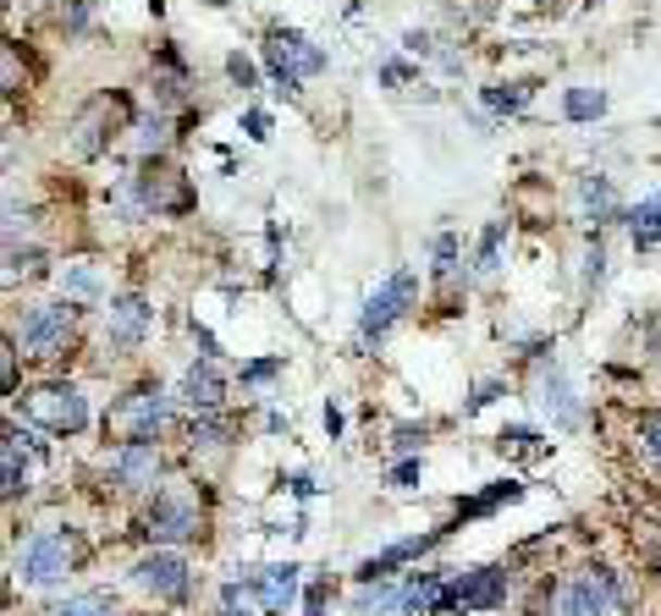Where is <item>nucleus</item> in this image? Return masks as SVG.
Segmentation results:
<instances>
[{"label": "nucleus", "instance_id": "2", "mask_svg": "<svg viewBox=\"0 0 661 616\" xmlns=\"http://www.w3.org/2000/svg\"><path fill=\"white\" fill-rule=\"evenodd\" d=\"M144 540L149 545H194L204 540V528H210V512H204V495L188 485V479H172V485H160L149 501H144Z\"/></svg>", "mask_w": 661, "mask_h": 616}, {"label": "nucleus", "instance_id": "22", "mask_svg": "<svg viewBox=\"0 0 661 616\" xmlns=\"http://www.w3.org/2000/svg\"><path fill=\"white\" fill-rule=\"evenodd\" d=\"M607 105H612V100H607V88H596V83H573V88H562V116L578 122V127L601 122Z\"/></svg>", "mask_w": 661, "mask_h": 616}, {"label": "nucleus", "instance_id": "20", "mask_svg": "<svg viewBox=\"0 0 661 616\" xmlns=\"http://www.w3.org/2000/svg\"><path fill=\"white\" fill-rule=\"evenodd\" d=\"M183 435H188V452H226L237 440V424L226 413H194Z\"/></svg>", "mask_w": 661, "mask_h": 616}, {"label": "nucleus", "instance_id": "37", "mask_svg": "<svg viewBox=\"0 0 661 616\" xmlns=\"http://www.w3.org/2000/svg\"><path fill=\"white\" fill-rule=\"evenodd\" d=\"M425 435H431L425 424H397V429H391V452H397V457H420Z\"/></svg>", "mask_w": 661, "mask_h": 616}, {"label": "nucleus", "instance_id": "9", "mask_svg": "<svg viewBox=\"0 0 661 616\" xmlns=\"http://www.w3.org/2000/svg\"><path fill=\"white\" fill-rule=\"evenodd\" d=\"M133 589H144L149 600H160V605H183L188 600V589H194V562L183 556V551H172V545H149L138 562H133Z\"/></svg>", "mask_w": 661, "mask_h": 616}, {"label": "nucleus", "instance_id": "13", "mask_svg": "<svg viewBox=\"0 0 661 616\" xmlns=\"http://www.w3.org/2000/svg\"><path fill=\"white\" fill-rule=\"evenodd\" d=\"M508 567H469L458 578H447V611L452 616H469V611H502L508 605Z\"/></svg>", "mask_w": 661, "mask_h": 616}, {"label": "nucleus", "instance_id": "34", "mask_svg": "<svg viewBox=\"0 0 661 616\" xmlns=\"http://www.w3.org/2000/svg\"><path fill=\"white\" fill-rule=\"evenodd\" d=\"M496 447H502V452H529V457H540V452H546V447H540V429H529V424L502 429V435H496Z\"/></svg>", "mask_w": 661, "mask_h": 616}, {"label": "nucleus", "instance_id": "39", "mask_svg": "<svg viewBox=\"0 0 661 616\" xmlns=\"http://www.w3.org/2000/svg\"><path fill=\"white\" fill-rule=\"evenodd\" d=\"M634 435H639V447L661 463V413H639L634 418Z\"/></svg>", "mask_w": 661, "mask_h": 616}, {"label": "nucleus", "instance_id": "16", "mask_svg": "<svg viewBox=\"0 0 661 616\" xmlns=\"http://www.w3.org/2000/svg\"><path fill=\"white\" fill-rule=\"evenodd\" d=\"M177 402L188 413H226V369L221 359H194L177 380Z\"/></svg>", "mask_w": 661, "mask_h": 616}, {"label": "nucleus", "instance_id": "8", "mask_svg": "<svg viewBox=\"0 0 661 616\" xmlns=\"http://www.w3.org/2000/svg\"><path fill=\"white\" fill-rule=\"evenodd\" d=\"M127 188H133L144 221H149V215H188V210H194V183H188V176H183L172 160H165V154L138 160V171L127 176Z\"/></svg>", "mask_w": 661, "mask_h": 616}, {"label": "nucleus", "instance_id": "12", "mask_svg": "<svg viewBox=\"0 0 661 616\" xmlns=\"http://www.w3.org/2000/svg\"><path fill=\"white\" fill-rule=\"evenodd\" d=\"M160 474H165V457H160L154 440H127V447H111L105 479L122 495H154L160 490Z\"/></svg>", "mask_w": 661, "mask_h": 616}, {"label": "nucleus", "instance_id": "23", "mask_svg": "<svg viewBox=\"0 0 661 616\" xmlns=\"http://www.w3.org/2000/svg\"><path fill=\"white\" fill-rule=\"evenodd\" d=\"M529 100H535L529 83H485V88H479V105H485L490 116H519Z\"/></svg>", "mask_w": 661, "mask_h": 616}, {"label": "nucleus", "instance_id": "7", "mask_svg": "<svg viewBox=\"0 0 661 616\" xmlns=\"http://www.w3.org/2000/svg\"><path fill=\"white\" fill-rule=\"evenodd\" d=\"M77 562H83V545L72 528H39L17 551V578L34 589H50V583H66L77 573Z\"/></svg>", "mask_w": 661, "mask_h": 616}, {"label": "nucleus", "instance_id": "15", "mask_svg": "<svg viewBox=\"0 0 661 616\" xmlns=\"http://www.w3.org/2000/svg\"><path fill=\"white\" fill-rule=\"evenodd\" d=\"M447 535H452V528H431V535H408V540H391L386 551H375V556H364V562H359V583H386V578H397L408 562L431 556V551H436Z\"/></svg>", "mask_w": 661, "mask_h": 616}, {"label": "nucleus", "instance_id": "28", "mask_svg": "<svg viewBox=\"0 0 661 616\" xmlns=\"http://www.w3.org/2000/svg\"><path fill=\"white\" fill-rule=\"evenodd\" d=\"M61 292H66V298H77V303H95V298L105 292V281H100V264H89V259L66 264V271H61Z\"/></svg>", "mask_w": 661, "mask_h": 616}, {"label": "nucleus", "instance_id": "30", "mask_svg": "<svg viewBox=\"0 0 661 616\" xmlns=\"http://www.w3.org/2000/svg\"><path fill=\"white\" fill-rule=\"evenodd\" d=\"M45 271V248H7V287H17V276L28 281V276H39Z\"/></svg>", "mask_w": 661, "mask_h": 616}, {"label": "nucleus", "instance_id": "25", "mask_svg": "<svg viewBox=\"0 0 661 616\" xmlns=\"http://www.w3.org/2000/svg\"><path fill=\"white\" fill-rule=\"evenodd\" d=\"M50 616H127V611H122V600L105 594V589H83V594H66Z\"/></svg>", "mask_w": 661, "mask_h": 616}, {"label": "nucleus", "instance_id": "6", "mask_svg": "<svg viewBox=\"0 0 661 616\" xmlns=\"http://www.w3.org/2000/svg\"><path fill=\"white\" fill-rule=\"evenodd\" d=\"M77 325H83V303L61 292V298H50V303H34L12 336H17V347H23V359L50 364V359H61V352L77 341Z\"/></svg>", "mask_w": 661, "mask_h": 616}, {"label": "nucleus", "instance_id": "44", "mask_svg": "<svg viewBox=\"0 0 661 616\" xmlns=\"http://www.w3.org/2000/svg\"><path fill=\"white\" fill-rule=\"evenodd\" d=\"M325 435H330V440L342 435V407H337V402H325Z\"/></svg>", "mask_w": 661, "mask_h": 616}, {"label": "nucleus", "instance_id": "36", "mask_svg": "<svg viewBox=\"0 0 661 616\" xmlns=\"http://www.w3.org/2000/svg\"><path fill=\"white\" fill-rule=\"evenodd\" d=\"M420 479H425V457H397L386 468V485L391 490H420Z\"/></svg>", "mask_w": 661, "mask_h": 616}, {"label": "nucleus", "instance_id": "14", "mask_svg": "<svg viewBox=\"0 0 661 616\" xmlns=\"http://www.w3.org/2000/svg\"><path fill=\"white\" fill-rule=\"evenodd\" d=\"M535 402H540V413L551 418V429H562V435H578V429H585V402H578V386L568 380L562 364H540V375H535Z\"/></svg>", "mask_w": 661, "mask_h": 616}, {"label": "nucleus", "instance_id": "29", "mask_svg": "<svg viewBox=\"0 0 661 616\" xmlns=\"http://www.w3.org/2000/svg\"><path fill=\"white\" fill-rule=\"evenodd\" d=\"M0 463H7V501L28 495L34 468H28V457H23V440H17V435H7V452H0Z\"/></svg>", "mask_w": 661, "mask_h": 616}, {"label": "nucleus", "instance_id": "31", "mask_svg": "<svg viewBox=\"0 0 661 616\" xmlns=\"http://www.w3.org/2000/svg\"><path fill=\"white\" fill-rule=\"evenodd\" d=\"M519 495H524V485H519V479H496L479 501H469V506H463V517H485V512H496L502 501H519Z\"/></svg>", "mask_w": 661, "mask_h": 616}, {"label": "nucleus", "instance_id": "24", "mask_svg": "<svg viewBox=\"0 0 661 616\" xmlns=\"http://www.w3.org/2000/svg\"><path fill=\"white\" fill-rule=\"evenodd\" d=\"M165 143H172V111H149V116H138V127H133V149H138V160L165 154Z\"/></svg>", "mask_w": 661, "mask_h": 616}, {"label": "nucleus", "instance_id": "3", "mask_svg": "<svg viewBox=\"0 0 661 616\" xmlns=\"http://www.w3.org/2000/svg\"><path fill=\"white\" fill-rule=\"evenodd\" d=\"M420 287H425V276H420V264H397V271L364 298V309H359V325H353V347L359 352H370V347H381L413 309H420Z\"/></svg>", "mask_w": 661, "mask_h": 616}, {"label": "nucleus", "instance_id": "18", "mask_svg": "<svg viewBox=\"0 0 661 616\" xmlns=\"http://www.w3.org/2000/svg\"><path fill=\"white\" fill-rule=\"evenodd\" d=\"M578 204H585V215H590L596 226H607V221H618V215H628V210H623V199H618V188H612V176H607V171H585V176H578Z\"/></svg>", "mask_w": 661, "mask_h": 616}, {"label": "nucleus", "instance_id": "45", "mask_svg": "<svg viewBox=\"0 0 661 616\" xmlns=\"http://www.w3.org/2000/svg\"><path fill=\"white\" fill-rule=\"evenodd\" d=\"M441 72H463V55L458 50H441Z\"/></svg>", "mask_w": 661, "mask_h": 616}, {"label": "nucleus", "instance_id": "17", "mask_svg": "<svg viewBox=\"0 0 661 616\" xmlns=\"http://www.w3.org/2000/svg\"><path fill=\"white\" fill-rule=\"evenodd\" d=\"M298 562H271V567H260L254 573V600H260V611H271V616H282L287 605H292V594H298Z\"/></svg>", "mask_w": 661, "mask_h": 616}, {"label": "nucleus", "instance_id": "5", "mask_svg": "<svg viewBox=\"0 0 661 616\" xmlns=\"http://www.w3.org/2000/svg\"><path fill=\"white\" fill-rule=\"evenodd\" d=\"M17 402H23V418L39 424L55 440H72V435H83L95 424L89 397H83V386H72V380H39V386L17 391Z\"/></svg>", "mask_w": 661, "mask_h": 616}, {"label": "nucleus", "instance_id": "41", "mask_svg": "<svg viewBox=\"0 0 661 616\" xmlns=\"http://www.w3.org/2000/svg\"><path fill=\"white\" fill-rule=\"evenodd\" d=\"M242 133L254 138V143H265V138H271V116H265L260 105H248V111H242Z\"/></svg>", "mask_w": 661, "mask_h": 616}, {"label": "nucleus", "instance_id": "1", "mask_svg": "<svg viewBox=\"0 0 661 616\" xmlns=\"http://www.w3.org/2000/svg\"><path fill=\"white\" fill-rule=\"evenodd\" d=\"M133 127H138L133 100L122 95V88H100V95H89V100L77 105V116L66 122V154H72V160H100V154H111V143H122Z\"/></svg>", "mask_w": 661, "mask_h": 616}, {"label": "nucleus", "instance_id": "43", "mask_svg": "<svg viewBox=\"0 0 661 616\" xmlns=\"http://www.w3.org/2000/svg\"><path fill=\"white\" fill-rule=\"evenodd\" d=\"M413 77H420V72L402 66V61H386V66H381V83H386V88H402V83H413Z\"/></svg>", "mask_w": 661, "mask_h": 616}, {"label": "nucleus", "instance_id": "4", "mask_svg": "<svg viewBox=\"0 0 661 616\" xmlns=\"http://www.w3.org/2000/svg\"><path fill=\"white\" fill-rule=\"evenodd\" d=\"M177 391H165L160 380H138L133 391H122L105 413V440L127 447V440H160V429L172 424Z\"/></svg>", "mask_w": 661, "mask_h": 616}, {"label": "nucleus", "instance_id": "26", "mask_svg": "<svg viewBox=\"0 0 661 616\" xmlns=\"http://www.w3.org/2000/svg\"><path fill=\"white\" fill-rule=\"evenodd\" d=\"M508 231H513V221H490L479 231V242H474V276H496V271H502V242H508Z\"/></svg>", "mask_w": 661, "mask_h": 616}, {"label": "nucleus", "instance_id": "33", "mask_svg": "<svg viewBox=\"0 0 661 616\" xmlns=\"http://www.w3.org/2000/svg\"><path fill=\"white\" fill-rule=\"evenodd\" d=\"M226 77H232V88H242V95H260V66H254V55L232 50L226 55Z\"/></svg>", "mask_w": 661, "mask_h": 616}, {"label": "nucleus", "instance_id": "40", "mask_svg": "<svg viewBox=\"0 0 661 616\" xmlns=\"http://www.w3.org/2000/svg\"><path fill=\"white\" fill-rule=\"evenodd\" d=\"M607 281V248H601V237L590 242V253H585V287H601Z\"/></svg>", "mask_w": 661, "mask_h": 616}, {"label": "nucleus", "instance_id": "42", "mask_svg": "<svg viewBox=\"0 0 661 616\" xmlns=\"http://www.w3.org/2000/svg\"><path fill=\"white\" fill-rule=\"evenodd\" d=\"M402 50H408V55H436V34H431V28H408V34H402Z\"/></svg>", "mask_w": 661, "mask_h": 616}, {"label": "nucleus", "instance_id": "27", "mask_svg": "<svg viewBox=\"0 0 661 616\" xmlns=\"http://www.w3.org/2000/svg\"><path fill=\"white\" fill-rule=\"evenodd\" d=\"M431 276L436 281H458L463 276V237L458 231H436V242H431Z\"/></svg>", "mask_w": 661, "mask_h": 616}, {"label": "nucleus", "instance_id": "19", "mask_svg": "<svg viewBox=\"0 0 661 616\" xmlns=\"http://www.w3.org/2000/svg\"><path fill=\"white\" fill-rule=\"evenodd\" d=\"M271 45L282 50V61H287L298 77H320V72L330 66V55H325L309 34H298V28H276V34H271Z\"/></svg>", "mask_w": 661, "mask_h": 616}, {"label": "nucleus", "instance_id": "32", "mask_svg": "<svg viewBox=\"0 0 661 616\" xmlns=\"http://www.w3.org/2000/svg\"><path fill=\"white\" fill-rule=\"evenodd\" d=\"M276 375H287V359H282V352H276V359H254V364H242V391H265Z\"/></svg>", "mask_w": 661, "mask_h": 616}, {"label": "nucleus", "instance_id": "35", "mask_svg": "<svg viewBox=\"0 0 661 616\" xmlns=\"http://www.w3.org/2000/svg\"><path fill=\"white\" fill-rule=\"evenodd\" d=\"M265 72L276 77V88H282V95H292V100L303 95V77H298V72L282 61V50H276V45H265Z\"/></svg>", "mask_w": 661, "mask_h": 616}, {"label": "nucleus", "instance_id": "21", "mask_svg": "<svg viewBox=\"0 0 661 616\" xmlns=\"http://www.w3.org/2000/svg\"><path fill=\"white\" fill-rule=\"evenodd\" d=\"M623 221H628V242H634V253H650V248L661 242V188L645 193Z\"/></svg>", "mask_w": 661, "mask_h": 616}, {"label": "nucleus", "instance_id": "38", "mask_svg": "<svg viewBox=\"0 0 661 616\" xmlns=\"http://www.w3.org/2000/svg\"><path fill=\"white\" fill-rule=\"evenodd\" d=\"M496 397H508V380H479L474 391H469V402H463V418H474V413H485Z\"/></svg>", "mask_w": 661, "mask_h": 616}, {"label": "nucleus", "instance_id": "10", "mask_svg": "<svg viewBox=\"0 0 661 616\" xmlns=\"http://www.w3.org/2000/svg\"><path fill=\"white\" fill-rule=\"evenodd\" d=\"M154 330V303L144 292H116L105 303V352L111 359H133Z\"/></svg>", "mask_w": 661, "mask_h": 616}, {"label": "nucleus", "instance_id": "11", "mask_svg": "<svg viewBox=\"0 0 661 616\" xmlns=\"http://www.w3.org/2000/svg\"><path fill=\"white\" fill-rule=\"evenodd\" d=\"M623 605V583L612 567H585L573 573L562 589H557V611L562 616H612Z\"/></svg>", "mask_w": 661, "mask_h": 616}]
</instances>
